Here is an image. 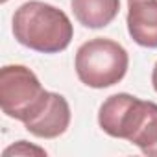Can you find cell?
Returning a JSON list of instances; mask_svg holds the SVG:
<instances>
[{
	"label": "cell",
	"mask_w": 157,
	"mask_h": 157,
	"mask_svg": "<svg viewBox=\"0 0 157 157\" xmlns=\"http://www.w3.org/2000/svg\"><path fill=\"white\" fill-rule=\"evenodd\" d=\"M13 35L30 50L59 54L68 48L74 28L63 10L41 0H30L13 13Z\"/></svg>",
	"instance_id": "1"
},
{
	"label": "cell",
	"mask_w": 157,
	"mask_h": 157,
	"mask_svg": "<svg viewBox=\"0 0 157 157\" xmlns=\"http://www.w3.org/2000/svg\"><path fill=\"white\" fill-rule=\"evenodd\" d=\"M98 124L109 137L124 139L144 151L157 142V104L128 93L111 94L98 109Z\"/></svg>",
	"instance_id": "2"
},
{
	"label": "cell",
	"mask_w": 157,
	"mask_h": 157,
	"mask_svg": "<svg viewBox=\"0 0 157 157\" xmlns=\"http://www.w3.org/2000/svg\"><path fill=\"white\" fill-rule=\"evenodd\" d=\"M129 67L128 50L105 37H94L76 52L74 68L80 82L93 89H107L124 80Z\"/></svg>",
	"instance_id": "3"
},
{
	"label": "cell",
	"mask_w": 157,
	"mask_h": 157,
	"mask_svg": "<svg viewBox=\"0 0 157 157\" xmlns=\"http://www.w3.org/2000/svg\"><path fill=\"white\" fill-rule=\"evenodd\" d=\"M48 94L28 67L6 65L0 70V107L10 118L24 124L44 105Z\"/></svg>",
	"instance_id": "4"
},
{
	"label": "cell",
	"mask_w": 157,
	"mask_h": 157,
	"mask_svg": "<svg viewBox=\"0 0 157 157\" xmlns=\"http://www.w3.org/2000/svg\"><path fill=\"white\" fill-rule=\"evenodd\" d=\"M70 105L63 94L50 93L44 105L24 122L26 131L39 139H57L70 126Z\"/></svg>",
	"instance_id": "5"
},
{
	"label": "cell",
	"mask_w": 157,
	"mask_h": 157,
	"mask_svg": "<svg viewBox=\"0 0 157 157\" xmlns=\"http://www.w3.org/2000/svg\"><path fill=\"white\" fill-rule=\"evenodd\" d=\"M128 32L144 48H157V0H128Z\"/></svg>",
	"instance_id": "6"
},
{
	"label": "cell",
	"mask_w": 157,
	"mask_h": 157,
	"mask_svg": "<svg viewBox=\"0 0 157 157\" xmlns=\"http://www.w3.org/2000/svg\"><path fill=\"white\" fill-rule=\"evenodd\" d=\"M70 8L80 24L98 30L105 28L117 19L120 11V0H70Z\"/></svg>",
	"instance_id": "7"
},
{
	"label": "cell",
	"mask_w": 157,
	"mask_h": 157,
	"mask_svg": "<svg viewBox=\"0 0 157 157\" xmlns=\"http://www.w3.org/2000/svg\"><path fill=\"white\" fill-rule=\"evenodd\" d=\"M30 155V153H37V155H46V151L43 150V148H39V146H28V142L26 140H19L17 144H13V146H10V148H6L4 150V157H8V155Z\"/></svg>",
	"instance_id": "8"
},
{
	"label": "cell",
	"mask_w": 157,
	"mask_h": 157,
	"mask_svg": "<svg viewBox=\"0 0 157 157\" xmlns=\"http://www.w3.org/2000/svg\"><path fill=\"white\" fill-rule=\"evenodd\" d=\"M142 153H144V155H150V157H157V142H155L153 146L146 148V150H144Z\"/></svg>",
	"instance_id": "9"
},
{
	"label": "cell",
	"mask_w": 157,
	"mask_h": 157,
	"mask_svg": "<svg viewBox=\"0 0 157 157\" xmlns=\"http://www.w3.org/2000/svg\"><path fill=\"white\" fill-rule=\"evenodd\" d=\"M151 85H153V89L157 93V63L153 65V70H151Z\"/></svg>",
	"instance_id": "10"
},
{
	"label": "cell",
	"mask_w": 157,
	"mask_h": 157,
	"mask_svg": "<svg viewBox=\"0 0 157 157\" xmlns=\"http://www.w3.org/2000/svg\"><path fill=\"white\" fill-rule=\"evenodd\" d=\"M2 2H8V0H2Z\"/></svg>",
	"instance_id": "11"
}]
</instances>
